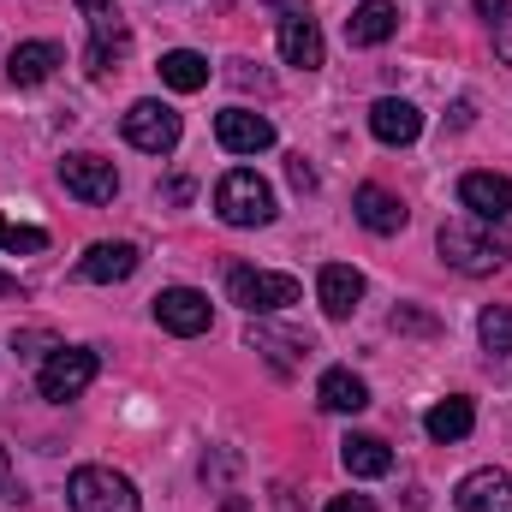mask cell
<instances>
[{
    "label": "cell",
    "mask_w": 512,
    "mask_h": 512,
    "mask_svg": "<svg viewBox=\"0 0 512 512\" xmlns=\"http://www.w3.org/2000/svg\"><path fill=\"white\" fill-rule=\"evenodd\" d=\"M477 12H483V18H489V24H495V30H501V24H507V0H477Z\"/></svg>",
    "instance_id": "cell-30"
},
{
    "label": "cell",
    "mask_w": 512,
    "mask_h": 512,
    "mask_svg": "<svg viewBox=\"0 0 512 512\" xmlns=\"http://www.w3.org/2000/svg\"><path fill=\"white\" fill-rule=\"evenodd\" d=\"M78 12H84V18H108V12H114V0H78Z\"/></svg>",
    "instance_id": "cell-31"
},
{
    "label": "cell",
    "mask_w": 512,
    "mask_h": 512,
    "mask_svg": "<svg viewBox=\"0 0 512 512\" xmlns=\"http://www.w3.org/2000/svg\"><path fill=\"white\" fill-rule=\"evenodd\" d=\"M215 137L227 155H262V149H274V120L251 114V108H227V114H215Z\"/></svg>",
    "instance_id": "cell-10"
},
{
    "label": "cell",
    "mask_w": 512,
    "mask_h": 512,
    "mask_svg": "<svg viewBox=\"0 0 512 512\" xmlns=\"http://www.w3.org/2000/svg\"><path fill=\"white\" fill-rule=\"evenodd\" d=\"M453 507H459V512H512V477H507V471H495V465H483V471L459 477Z\"/></svg>",
    "instance_id": "cell-13"
},
{
    "label": "cell",
    "mask_w": 512,
    "mask_h": 512,
    "mask_svg": "<svg viewBox=\"0 0 512 512\" xmlns=\"http://www.w3.org/2000/svg\"><path fill=\"white\" fill-rule=\"evenodd\" d=\"M137 262H143V251H137L131 239H102V245H90V251L78 256V280L114 286V280H131V274H137Z\"/></svg>",
    "instance_id": "cell-11"
},
{
    "label": "cell",
    "mask_w": 512,
    "mask_h": 512,
    "mask_svg": "<svg viewBox=\"0 0 512 512\" xmlns=\"http://www.w3.org/2000/svg\"><path fill=\"white\" fill-rule=\"evenodd\" d=\"M316 399H322V411L352 417V411L370 405V387H364V376H352V370H328V376L316 382Z\"/></svg>",
    "instance_id": "cell-23"
},
{
    "label": "cell",
    "mask_w": 512,
    "mask_h": 512,
    "mask_svg": "<svg viewBox=\"0 0 512 512\" xmlns=\"http://www.w3.org/2000/svg\"><path fill=\"white\" fill-rule=\"evenodd\" d=\"M459 203L477 221H507L512 215V179L507 173H465L459 179Z\"/></svg>",
    "instance_id": "cell-14"
},
{
    "label": "cell",
    "mask_w": 512,
    "mask_h": 512,
    "mask_svg": "<svg viewBox=\"0 0 512 512\" xmlns=\"http://www.w3.org/2000/svg\"><path fill=\"white\" fill-rule=\"evenodd\" d=\"M0 251L36 256V251H48V233H42V227H18V221H6V215H0Z\"/></svg>",
    "instance_id": "cell-26"
},
{
    "label": "cell",
    "mask_w": 512,
    "mask_h": 512,
    "mask_svg": "<svg viewBox=\"0 0 512 512\" xmlns=\"http://www.w3.org/2000/svg\"><path fill=\"white\" fill-rule=\"evenodd\" d=\"M435 245H441V262L459 268V274H495L512 256V233L501 221H477L471 215V221H447Z\"/></svg>",
    "instance_id": "cell-1"
},
{
    "label": "cell",
    "mask_w": 512,
    "mask_h": 512,
    "mask_svg": "<svg viewBox=\"0 0 512 512\" xmlns=\"http://www.w3.org/2000/svg\"><path fill=\"white\" fill-rule=\"evenodd\" d=\"M155 322L167 334H179V340H197V334H209L215 310H209V298L197 286H161L155 292Z\"/></svg>",
    "instance_id": "cell-7"
},
{
    "label": "cell",
    "mask_w": 512,
    "mask_h": 512,
    "mask_svg": "<svg viewBox=\"0 0 512 512\" xmlns=\"http://www.w3.org/2000/svg\"><path fill=\"white\" fill-rule=\"evenodd\" d=\"M0 501H18V471H12L6 447H0Z\"/></svg>",
    "instance_id": "cell-28"
},
{
    "label": "cell",
    "mask_w": 512,
    "mask_h": 512,
    "mask_svg": "<svg viewBox=\"0 0 512 512\" xmlns=\"http://www.w3.org/2000/svg\"><path fill=\"white\" fill-rule=\"evenodd\" d=\"M66 501H72V512H137V489H131V477L108 471V465H78L66 483Z\"/></svg>",
    "instance_id": "cell-3"
},
{
    "label": "cell",
    "mask_w": 512,
    "mask_h": 512,
    "mask_svg": "<svg viewBox=\"0 0 512 512\" xmlns=\"http://www.w3.org/2000/svg\"><path fill=\"white\" fill-rule=\"evenodd\" d=\"M477 340L489 358H512V304H489L477 316Z\"/></svg>",
    "instance_id": "cell-25"
},
{
    "label": "cell",
    "mask_w": 512,
    "mask_h": 512,
    "mask_svg": "<svg viewBox=\"0 0 512 512\" xmlns=\"http://www.w3.org/2000/svg\"><path fill=\"white\" fill-rule=\"evenodd\" d=\"M358 298H364V274H358L352 262H322V274H316V304H322V316L346 322V316L358 310Z\"/></svg>",
    "instance_id": "cell-12"
},
{
    "label": "cell",
    "mask_w": 512,
    "mask_h": 512,
    "mask_svg": "<svg viewBox=\"0 0 512 512\" xmlns=\"http://www.w3.org/2000/svg\"><path fill=\"white\" fill-rule=\"evenodd\" d=\"M54 66H66V54H60L54 42H18L12 60H6V78H12L18 90H36V84L54 78Z\"/></svg>",
    "instance_id": "cell-18"
},
{
    "label": "cell",
    "mask_w": 512,
    "mask_h": 512,
    "mask_svg": "<svg viewBox=\"0 0 512 512\" xmlns=\"http://www.w3.org/2000/svg\"><path fill=\"white\" fill-rule=\"evenodd\" d=\"M286 173H292V185H298V191H316V173H310V161H304V155H292V161H286Z\"/></svg>",
    "instance_id": "cell-27"
},
{
    "label": "cell",
    "mask_w": 512,
    "mask_h": 512,
    "mask_svg": "<svg viewBox=\"0 0 512 512\" xmlns=\"http://www.w3.org/2000/svg\"><path fill=\"white\" fill-rule=\"evenodd\" d=\"M370 131H376V143H387V149H405V143L423 137V114H417L405 96H382V102L370 108Z\"/></svg>",
    "instance_id": "cell-16"
},
{
    "label": "cell",
    "mask_w": 512,
    "mask_h": 512,
    "mask_svg": "<svg viewBox=\"0 0 512 512\" xmlns=\"http://www.w3.org/2000/svg\"><path fill=\"white\" fill-rule=\"evenodd\" d=\"M96 370H102V358L90 346H54L48 364H42V376H36V393L48 405H66V399H78L84 387L96 382Z\"/></svg>",
    "instance_id": "cell-5"
},
{
    "label": "cell",
    "mask_w": 512,
    "mask_h": 512,
    "mask_svg": "<svg viewBox=\"0 0 512 512\" xmlns=\"http://www.w3.org/2000/svg\"><path fill=\"white\" fill-rule=\"evenodd\" d=\"M423 429H429V441H465V435L477 429V405H471L465 393H453V399H441V405H429V417H423Z\"/></svg>",
    "instance_id": "cell-20"
},
{
    "label": "cell",
    "mask_w": 512,
    "mask_h": 512,
    "mask_svg": "<svg viewBox=\"0 0 512 512\" xmlns=\"http://www.w3.org/2000/svg\"><path fill=\"white\" fill-rule=\"evenodd\" d=\"M340 459H346L352 477H387L393 471V447H387L382 435H346L340 441Z\"/></svg>",
    "instance_id": "cell-22"
},
{
    "label": "cell",
    "mask_w": 512,
    "mask_h": 512,
    "mask_svg": "<svg viewBox=\"0 0 512 512\" xmlns=\"http://www.w3.org/2000/svg\"><path fill=\"white\" fill-rule=\"evenodd\" d=\"M227 298H233L239 310H251V316H274V310L298 304V298H304V286H298L292 274H268V268H233V274H227Z\"/></svg>",
    "instance_id": "cell-4"
},
{
    "label": "cell",
    "mask_w": 512,
    "mask_h": 512,
    "mask_svg": "<svg viewBox=\"0 0 512 512\" xmlns=\"http://www.w3.org/2000/svg\"><path fill=\"white\" fill-rule=\"evenodd\" d=\"M126 48H131V30L120 24V12H108V18H90V54H84L90 78H108V72L126 60Z\"/></svg>",
    "instance_id": "cell-17"
},
{
    "label": "cell",
    "mask_w": 512,
    "mask_h": 512,
    "mask_svg": "<svg viewBox=\"0 0 512 512\" xmlns=\"http://www.w3.org/2000/svg\"><path fill=\"white\" fill-rule=\"evenodd\" d=\"M393 30H399V6H393V0H364V6L346 18V42H352V48H382Z\"/></svg>",
    "instance_id": "cell-19"
},
{
    "label": "cell",
    "mask_w": 512,
    "mask_h": 512,
    "mask_svg": "<svg viewBox=\"0 0 512 512\" xmlns=\"http://www.w3.org/2000/svg\"><path fill=\"white\" fill-rule=\"evenodd\" d=\"M328 512H376V507H370V495H334Z\"/></svg>",
    "instance_id": "cell-29"
},
{
    "label": "cell",
    "mask_w": 512,
    "mask_h": 512,
    "mask_svg": "<svg viewBox=\"0 0 512 512\" xmlns=\"http://www.w3.org/2000/svg\"><path fill=\"white\" fill-rule=\"evenodd\" d=\"M161 84L179 96H197V90H209V60L197 48H173V54H161Z\"/></svg>",
    "instance_id": "cell-21"
},
{
    "label": "cell",
    "mask_w": 512,
    "mask_h": 512,
    "mask_svg": "<svg viewBox=\"0 0 512 512\" xmlns=\"http://www.w3.org/2000/svg\"><path fill=\"white\" fill-rule=\"evenodd\" d=\"M60 185H66L78 203H114V197H120V173H114V161H102V155H66V161H60Z\"/></svg>",
    "instance_id": "cell-8"
},
{
    "label": "cell",
    "mask_w": 512,
    "mask_h": 512,
    "mask_svg": "<svg viewBox=\"0 0 512 512\" xmlns=\"http://www.w3.org/2000/svg\"><path fill=\"white\" fill-rule=\"evenodd\" d=\"M215 215H221L227 227H268V221H274V191H268V179L251 173V167H233V173L215 185Z\"/></svg>",
    "instance_id": "cell-2"
},
{
    "label": "cell",
    "mask_w": 512,
    "mask_h": 512,
    "mask_svg": "<svg viewBox=\"0 0 512 512\" xmlns=\"http://www.w3.org/2000/svg\"><path fill=\"white\" fill-rule=\"evenodd\" d=\"M280 6H286V18H280V54H286V66L316 72L322 66V24L298 0H280Z\"/></svg>",
    "instance_id": "cell-9"
},
{
    "label": "cell",
    "mask_w": 512,
    "mask_h": 512,
    "mask_svg": "<svg viewBox=\"0 0 512 512\" xmlns=\"http://www.w3.org/2000/svg\"><path fill=\"white\" fill-rule=\"evenodd\" d=\"M251 346H256V352H268V364H274V370H298V364L310 358V340H298V334H274V328H256Z\"/></svg>",
    "instance_id": "cell-24"
},
{
    "label": "cell",
    "mask_w": 512,
    "mask_h": 512,
    "mask_svg": "<svg viewBox=\"0 0 512 512\" xmlns=\"http://www.w3.org/2000/svg\"><path fill=\"white\" fill-rule=\"evenodd\" d=\"M120 131H126L131 149H143V155H173L179 149V114L167 102H131Z\"/></svg>",
    "instance_id": "cell-6"
},
{
    "label": "cell",
    "mask_w": 512,
    "mask_h": 512,
    "mask_svg": "<svg viewBox=\"0 0 512 512\" xmlns=\"http://www.w3.org/2000/svg\"><path fill=\"white\" fill-rule=\"evenodd\" d=\"M0 298H18V280L12 274H0Z\"/></svg>",
    "instance_id": "cell-32"
},
{
    "label": "cell",
    "mask_w": 512,
    "mask_h": 512,
    "mask_svg": "<svg viewBox=\"0 0 512 512\" xmlns=\"http://www.w3.org/2000/svg\"><path fill=\"white\" fill-rule=\"evenodd\" d=\"M352 215L370 227V233H382V239H393V233H405V221H411V209L387 191V185H358V197H352Z\"/></svg>",
    "instance_id": "cell-15"
}]
</instances>
